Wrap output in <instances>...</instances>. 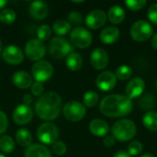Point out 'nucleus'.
Wrapping results in <instances>:
<instances>
[{
	"label": "nucleus",
	"instance_id": "obj_1",
	"mask_svg": "<svg viewBox=\"0 0 157 157\" xmlns=\"http://www.w3.org/2000/svg\"><path fill=\"white\" fill-rule=\"evenodd\" d=\"M132 108L133 105L132 99L120 94H113L105 97L99 105L101 113L110 118L126 116L132 112Z\"/></svg>",
	"mask_w": 157,
	"mask_h": 157
},
{
	"label": "nucleus",
	"instance_id": "obj_2",
	"mask_svg": "<svg viewBox=\"0 0 157 157\" xmlns=\"http://www.w3.org/2000/svg\"><path fill=\"white\" fill-rule=\"evenodd\" d=\"M62 98L55 92H47L38 98L35 103V111L40 119L54 121L58 118L62 109Z\"/></svg>",
	"mask_w": 157,
	"mask_h": 157
},
{
	"label": "nucleus",
	"instance_id": "obj_3",
	"mask_svg": "<svg viewBox=\"0 0 157 157\" xmlns=\"http://www.w3.org/2000/svg\"><path fill=\"white\" fill-rule=\"evenodd\" d=\"M136 125L131 120H120L114 123L111 132L115 140L120 142H128L134 138L136 134Z\"/></svg>",
	"mask_w": 157,
	"mask_h": 157
},
{
	"label": "nucleus",
	"instance_id": "obj_4",
	"mask_svg": "<svg viewBox=\"0 0 157 157\" xmlns=\"http://www.w3.org/2000/svg\"><path fill=\"white\" fill-rule=\"evenodd\" d=\"M49 52L55 59H63L74 52L70 41L63 37H54L49 42Z\"/></svg>",
	"mask_w": 157,
	"mask_h": 157
},
{
	"label": "nucleus",
	"instance_id": "obj_5",
	"mask_svg": "<svg viewBox=\"0 0 157 157\" xmlns=\"http://www.w3.org/2000/svg\"><path fill=\"white\" fill-rule=\"evenodd\" d=\"M154 33V29L152 25L146 20L141 19L133 23L131 29V36L132 38L138 42L145 41L149 40Z\"/></svg>",
	"mask_w": 157,
	"mask_h": 157
},
{
	"label": "nucleus",
	"instance_id": "obj_6",
	"mask_svg": "<svg viewBox=\"0 0 157 157\" xmlns=\"http://www.w3.org/2000/svg\"><path fill=\"white\" fill-rule=\"evenodd\" d=\"M38 139L44 144H53L59 138V130L53 123L44 122L37 130Z\"/></svg>",
	"mask_w": 157,
	"mask_h": 157
},
{
	"label": "nucleus",
	"instance_id": "obj_7",
	"mask_svg": "<svg viewBox=\"0 0 157 157\" xmlns=\"http://www.w3.org/2000/svg\"><path fill=\"white\" fill-rule=\"evenodd\" d=\"M70 40L74 46L80 49H85L92 44L93 37L90 31L86 29L83 27H76L71 31Z\"/></svg>",
	"mask_w": 157,
	"mask_h": 157
},
{
	"label": "nucleus",
	"instance_id": "obj_8",
	"mask_svg": "<svg viewBox=\"0 0 157 157\" xmlns=\"http://www.w3.org/2000/svg\"><path fill=\"white\" fill-rule=\"evenodd\" d=\"M31 73L33 78L37 82H46L48 81L53 75V67L52 65L45 60H40L36 62L31 69Z\"/></svg>",
	"mask_w": 157,
	"mask_h": 157
},
{
	"label": "nucleus",
	"instance_id": "obj_9",
	"mask_svg": "<svg viewBox=\"0 0 157 157\" xmlns=\"http://www.w3.org/2000/svg\"><path fill=\"white\" fill-rule=\"evenodd\" d=\"M63 112L64 117L70 121H79L84 119L86 116V110L85 106L78 102V101H69L67 102L63 108Z\"/></svg>",
	"mask_w": 157,
	"mask_h": 157
},
{
	"label": "nucleus",
	"instance_id": "obj_10",
	"mask_svg": "<svg viewBox=\"0 0 157 157\" xmlns=\"http://www.w3.org/2000/svg\"><path fill=\"white\" fill-rule=\"evenodd\" d=\"M46 49L43 42L38 39L29 40L25 45V53L31 61H40L45 55Z\"/></svg>",
	"mask_w": 157,
	"mask_h": 157
},
{
	"label": "nucleus",
	"instance_id": "obj_11",
	"mask_svg": "<svg viewBox=\"0 0 157 157\" xmlns=\"http://www.w3.org/2000/svg\"><path fill=\"white\" fill-rule=\"evenodd\" d=\"M117 84V77L115 74L110 71H105L99 74L96 80V85L101 91L107 92L112 90Z\"/></svg>",
	"mask_w": 157,
	"mask_h": 157
},
{
	"label": "nucleus",
	"instance_id": "obj_12",
	"mask_svg": "<svg viewBox=\"0 0 157 157\" xmlns=\"http://www.w3.org/2000/svg\"><path fill=\"white\" fill-rule=\"evenodd\" d=\"M33 117L32 109L25 104H21L17 106L12 114L13 121L18 125H25L28 124Z\"/></svg>",
	"mask_w": 157,
	"mask_h": 157
},
{
	"label": "nucleus",
	"instance_id": "obj_13",
	"mask_svg": "<svg viewBox=\"0 0 157 157\" xmlns=\"http://www.w3.org/2000/svg\"><path fill=\"white\" fill-rule=\"evenodd\" d=\"M86 25L91 29H98L105 25L107 15L103 10L95 9L89 12L86 17Z\"/></svg>",
	"mask_w": 157,
	"mask_h": 157
},
{
	"label": "nucleus",
	"instance_id": "obj_14",
	"mask_svg": "<svg viewBox=\"0 0 157 157\" xmlns=\"http://www.w3.org/2000/svg\"><path fill=\"white\" fill-rule=\"evenodd\" d=\"M2 57L5 62L9 64H19L23 62L24 54L22 51L15 45H9L2 52Z\"/></svg>",
	"mask_w": 157,
	"mask_h": 157
},
{
	"label": "nucleus",
	"instance_id": "obj_15",
	"mask_svg": "<svg viewBox=\"0 0 157 157\" xmlns=\"http://www.w3.org/2000/svg\"><path fill=\"white\" fill-rule=\"evenodd\" d=\"M90 63L97 70H103L109 64V54L102 48L95 49L90 55Z\"/></svg>",
	"mask_w": 157,
	"mask_h": 157
},
{
	"label": "nucleus",
	"instance_id": "obj_16",
	"mask_svg": "<svg viewBox=\"0 0 157 157\" xmlns=\"http://www.w3.org/2000/svg\"><path fill=\"white\" fill-rule=\"evenodd\" d=\"M145 88V83L141 77H135L132 79L126 86V97L130 99L140 97Z\"/></svg>",
	"mask_w": 157,
	"mask_h": 157
},
{
	"label": "nucleus",
	"instance_id": "obj_17",
	"mask_svg": "<svg viewBox=\"0 0 157 157\" xmlns=\"http://www.w3.org/2000/svg\"><path fill=\"white\" fill-rule=\"evenodd\" d=\"M29 11L34 19L41 20L48 15V5L43 1H33L29 6Z\"/></svg>",
	"mask_w": 157,
	"mask_h": 157
},
{
	"label": "nucleus",
	"instance_id": "obj_18",
	"mask_svg": "<svg viewBox=\"0 0 157 157\" xmlns=\"http://www.w3.org/2000/svg\"><path fill=\"white\" fill-rule=\"evenodd\" d=\"M13 84L20 88V89H27L32 86V77L31 75L26 71H17L12 76Z\"/></svg>",
	"mask_w": 157,
	"mask_h": 157
},
{
	"label": "nucleus",
	"instance_id": "obj_19",
	"mask_svg": "<svg viewBox=\"0 0 157 157\" xmlns=\"http://www.w3.org/2000/svg\"><path fill=\"white\" fill-rule=\"evenodd\" d=\"M25 157H52L50 150L42 144H30L24 153Z\"/></svg>",
	"mask_w": 157,
	"mask_h": 157
},
{
	"label": "nucleus",
	"instance_id": "obj_20",
	"mask_svg": "<svg viewBox=\"0 0 157 157\" xmlns=\"http://www.w3.org/2000/svg\"><path fill=\"white\" fill-rule=\"evenodd\" d=\"M120 38V30L116 27H107L100 33V40L104 44L110 45L116 42Z\"/></svg>",
	"mask_w": 157,
	"mask_h": 157
},
{
	"label": "nucleus",
	"instance_id": "obj_21",
	"mask_svg": "<svg viewBox=\"0 0 157 157\" xmlns=\"http://www.w3.org/2000/svg\"><path fill=\"white\" fill-rule=\"evenodd\" d=\"M89 131L93 135L101 137V136L107 135V133L109 131V128L108 123L105 121L100 120V119H96L90 122Z\"/></svg>",
	"mask_w": 157,
	"mask_h": 157
},
{
	"label": "nucleus",
	"instance_id": "obj_22",
	"mask_svg": "<svg viewBox=\"0 0 157 157\" xmlns=\"http://www.w3.org/2000/svg\"><path fill=\"white\" fill-rule=\"evenodd\" d=\"M109 21L113 24H120L125 18V11L120 6H113L109 8L108 13Z\"/></svg>",
	"mask_w": 157,
	"mask_h": 157
},
{
	"label": "nucleus",
	"instance_id": "obj_23",
	"mask_svg": "<svg viewBox=\"0 0 157 157\" xmlns=\"http://www.w3.org/2000/svg\"><path fill=\"white\" fill-rule=\"evenodd\" d=\"M66 67L71 71H77L79 70L83 65V59L81 55L77 52H71L67 57L65 61Z\"/></svg>",
	"mask_w": 157,
	"mask_h": 157
},
{
	"label": "nucleus",
	"instance_id": "obj_24",
	"mask_svg": "<svg viewBox=\"0 0 157 157\" xmlns=\"http://www.w3.org/2000/svg\"><path fill=\"white\" fill-rule=\"evenodd\" d=\"M143 123L147 130L157 132V112L153 110L147 111L143 117Z\"/></svg>",
	"mask_w": 157,
	"mask_h": 157
},
{
	"label": "nucleus",
	"instance_id": "obj_25",
	"mask_svg": "<svg viewBox=\"0 0 157 157\" xmlns=\"http://www.w3.org/2000/svg\"><path fill=\"white\" fill-rule=\"evenodd\" d=\"M16 140L23 147H28L31 144L32 142V135L28 129L22 128L19 129L16 133Z\"/></svg>",
	"mask_w": 157,
	"mask_h": 157
},
{
	"label": "nucleus",
	"instance_id": "obj_26",
	"mask_svg": "<svg viewBox=\"0 0 157 157\" xmlns=\"http://www.w3.org/2000/svg\"><path fill=\"white\" fill-rule=\"evenodd\" d=\"M71 28H72V25L64 19L56 20L52 26L53 31L59 36H63V35H65L66 33H68L70 31Z\"/></svg>",
	"mask_w": 157,
	"mask_h": 157
},
{
	"label": "nucleus",
	"instance_id": "obj_27",
	"mask_svg": "<svg viewBox=\"0 0 157 157\" xmlns=\"http://www.w3.org/2000/svg\"><path fill=\"white\" fill-rule=\"evenodd\" d=\"M0 149L5 154H10L15 149V142L12 137L3 135L0 137Z\"/></svg>",
	"mask_w": 157,
	"mask_h": 157
},
{
	"label": "nucleus",
	"instance_id": "obj_28",
	"mask_svg": "<svg viewBox=\"0 0 157 157\" xmlns=\"http://www.w3.org/2000/svg\"><path fill=\"white\" fill-rule=\"evenodd\" d=\"M16 17V12L11 8H5L0 12V21L4 24H12Z\"/></svg>",
	"mask_w": 157,
	"mask_h": 157
},
{
	"label": "nucleus",
	"instance_id": "obj_29",
	"mask_svg": "<svg viewBox=\"0 0 157 157\" xmlns=\"http://www.w3.org/2000/svg\"><path fill=\"white\" fill-rule=\"evenodd\" d=\"M83 100H84V103L86 107L93 108L98 103L99 97H98V94L95 91H87L84 95Z\"/></svg>",
	"mask_w": 157,
	"mask_h": 157
},
{
	"label": "nucleus",
	"instance_id": "obj_30",
	"mask_svg": "<svg viewBox=\"0 0 157 157\" xmlns=\"http://www.w3.org/2000/svg\"><path fill=\"white\" fill-rule=\"evenodd\" d=\"M116 77L120 80H128L129 78H131V76L132 75V69L128 66V65H121L117 70H116V74H115Z\"/></svg>",
	"mask_w": 157,
	"mask_h": 157
},
{
	"label": "nucleus",
	"instance_id": "obj_31",
	"mask_svg": "<svg viewBox=\"0 0 157 157\" xmlns=\"http://www.w3.org/2000/svg\"><path fill=\"white\" fill-rule=\"evenodd\" d=\"M52 36V29L48 25H41L37 29V37L40 40H49Z\"/></svg>",
	"mask_w": 157,
	"mask_h": 157
},
{
	"label": "nucleus",
	"instance_id": "obj_32",
	"mask_svg": "<svg viewBox=\"0 0 157 157\" xmlns=\"http://www.w3.org/2000/svg\"><path fill=\"white\" fill-rule=\"evenodd\" d=\"M143 148H144V146H143L142 143H140L138 141H133L128 146V154L132 156L139 155L143 152Z\"/></svg>",
	"mask_w": 157,
	"mask_h": 157
},
{
	"label": "nucleus",
	"instance_id": "obj_33",
	"mask_svg": "<svg viewBox=\"0 0 157 157\" xmlns=\"http://www.w3.org/2000/svg\"><path fill=\"white\" fill-rule=\"evenodd\" d=\"M147 4V2L145 0H127L125 2L126 6L132 11H137V10H141L143 7H144V6Z\"/></svg>",
	"mask_w": 157,
	"mask_h": 157
},
{
	"label": "nucleus",
	"instance_id": "obj_34",
	"mask_svg": "<svg viewBox=\"0 0 157 157\" xmlns=\"http://www.w3.org/2000/svg\"><path fill=\"white\" fill-rule=\"evenodd\" d=\"M66 150H67V146L62 141H56L52 144V151L56 155H60V156L63 155L66 153Z\"/></svg>",
	"mask_w": 157,
	"mask_h": 157
},
{
	"label": "nucleus",
	"instance_id": "obj_35",
	"mask_svg": "<svg viewBox=\"0 0 157 157\" xmlns=\"http://www.w3.org/2000/svg\"><path fill=\"white\" fill-rule=\"evenodd\" d=\"M68 22L70 24H74V25H80L83 21V17L82 15L77 12V11H72L68 14Z\"/></svg>",
	"mask_w": 157,
	"mask_h": 157
},
{
	"label": "nucleus",
	"instance_id": "obj_36",
	"mask_svg": "<svg viewBox=\"0 0 157 157\" xmlns=\"http://www.w3.org/2000/svg\"><path fill=\"white\" fill-rule=\"evenodd\" d=\"M43 91H44V86H43L42 83L36 81L35 83L32 84V86H31V93L34 96L39 98L43 94Z\"/></svg>",
	"mask_w": 157,
	"mask_h": 157
},
{
	"label": "nucleus",
	"instance_id": "obj_37",
	"mask_svg": "<svg viewBox=\"0 0 157 157\" xmlns=\"http://www.w3.org/2000/svg\"><path fill=\"white\" fill-rule=\"evenodd\" d=\"M147 15H148V18L149 20L157 25V4H153L149 9H148V12H147Z\"/></svg>",
	"mask_w": 157,
	"mask_h": 157
},
{
	"label": "nucleus",
	"instance_id": "obj_38",
	"mask_svg": "<svg viewBox=\"0 0 157 157\" xmlns=\"http://www.w3.org/2000/svg\"><path fill=\"white\" fill-rule=\"evenodd\" d=\"M8 126V120L5 112L0 110V134H3L6 132Z\"/></svg>",
	"mask_w": 157,
	"mask_h": 157
},
{
	"label": "nucleus",
	"instance_id": "obj_39",
	"mask_svg": "<svg viewBox=\"0 0 157 157\" xmlns=\"http://www.w3.org/2000/svg\"><path fill=\"white\" fill-rule=\"evenodd\" d=\"M103 144L106 147H111L115 144V138L113 136H107L103 140Z\"/></svg>",
	"mask_w": 157,
	"mask_h": 157
},
{
	"label": "nucleus",
	"instance_id": "obj_40",
	"mask_svg": "<svg viewBox=\"0 0 157 157\" xmlns=\"http://www.w3.org/2000/svg\"><path fill=\"white\" fill-rule=\"evenodd\" d=\"M23 102H24V104L25 105H28V106H29V104L32 102V96H30L29 94H26V95H24V97H23Z\"/></svg>",
	"mask_w": 157,
	"mask_h": 157
},
{
	"label": "nucleus",
	"instance_id": "obj_41",
	"mask_svg": "<svg viewBox=\"0 0 157 157\" xmlns=\"http://www.w3.org/2000/svg\"><path fill=\"white\" fill-rule=\"evenodd\" d=\"M151 45L152 47L157 51V33H155L152 36V40H151Z\"/></svg>",
	"mask_w": 157,
	"mask_h": 157
},
{
	"label": "nucleus",
	"instance_id": "obj_42",
	"mask_svg": "<svg viewBox=\"0 0 157 157\" xmlns=\"http://www.w3.org/2000/svg\"><path fill=\"white\" fill-rule=\"evenodd\" d=\"M113 157H132L128 154V152L125 151H119Z\"/></svg>",
	"mask_w": 157,
	"mask_h": 157
},
{
	"label": "nucleus",
	"instance_id": "obj_43",
	"mask_svg": "<svg viewBox=\"0 0 157 157\" xmlns=\"http://www.w3.org/2000/svg\"><path fill=\"white\" fill-rule=\"evenodd\" d=\"M7 1H5V0H0V8H3L5 7L6 5H7Z\"/></svg>",
	"mask_w": 157,
	"mask_h": 157
},
{
	"label": "nucleus",
	"instance_id": "obj_44",
	"mask_svg": "<svg viewBox=\"0 0 157 157\" xmlns=\"http://www.w3.org/2000/svg\"><path fill=\"white\" fill-rule=\"evenodd\" d=\"M141 157H155V155H152V154H145V155H142Z\"/></svg>",
	"mask_w": 157,
	"mask_h": 157
},
{
	"label": "nucleus",
	"instance_id": "obj_45",
	"mask_svg": "<svg viewBox=\"0 0 157 157\" xmlns=\"http://www.w3.org/2000/svg\"><path fill=\"white\" fill-rule=\"evenodd\" d=\"M73 3H84V1L83 0H81V1H74L73 0Z\"/></svg>",
	"mask_w": 157,
	"mask_h": 157
},
{
	"label": "nucleus",
	"instance_id": "obj_46",
	"mask_svg": "<svg viewBox=\"0 0 157 157\" xmlns=\"http://www.w3.org/2000/svg\"><path fill=\"white\" fill-rule=\"evenodd\" d=\"M2 52V42H1V40H0V53Z\"/></svg>",
	"mask_w": 157,
	"mask_h": 157
},
{
	"label": "nucleus",
	"instance_id": "obj_47",
	"mask_svg": "<svg viewBox=\"0 0 157 157\" xmlns=\"http://www.w3.org/2000/svg\"><path fill=\"white\" fill-rule=\"evenodd\" d=\"M0 157H6L4 155H2V154H0Z\"/></svg>",
	"mask_w": 157,
	"mask_h": 157
},
{
	"label": "nucleus",
	"instance_id": "obj_48",
	"mask_svg": "<svg viewBox=\"0 0 157 157\" xmlns=\"http://www.w3.org/2000/svg\"><path fill=\"white\" fill-rule=\"evenodd\" d=\"M155 86H157V81H156V82H155Z\"/></svg>",
	"mask_w": 157,
	"mask_h": 157
}]
</instances>
